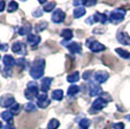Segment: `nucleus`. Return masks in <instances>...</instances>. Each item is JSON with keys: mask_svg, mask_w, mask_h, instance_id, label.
Segmentation results:
<instances>
[{"mask_svg": "<svg viewBox=\"0 0 130 129\" xmlns=\"http://www.w3.org/2000/svg\"><path fill=\"white\" fill-rule=\"evenodd\" d=\"M44 67H45V61L43 59H36L33 62V66H32L31 71H29L31 76L34 79L41 78L44 73Z\"/></svg>", "mask_w": 130, "mask_h": 129, "instance_id": "obj_1", "label": "nucleus"}, {"mask_svg": "<svg viewBox=\"0 0 130 129\" xmlns=\"http://www.w3.org/2000/svg\"><path fill=\"white\" fill-rule=\"evenodd\" d=\"M39 96V87L35 82H29L27 84V88L25 90V98L27 100H34Z\"/></svg>", "mask_w": 130, "mask_h": 129, "instance_id": "obj_2", "label": "nucleus"}, {"mask_svg": "<svg viewBox=\"0 0 130 129\" xmlns=\"http://www.w3.org/2000/svg\"><path fill=\"white\" fill-rule=\"evenodd\" d=\"M124 14H126V10H123V9H121V8L116 9V10H113L111 14H110L109 19L111 23L119 24L124 19Z\"/></svg>", "mask_w": 130, "mask_h": 129, "instance_id": "obj_3", "label": "nucleus"}, {"mask_svg": "<svg viewBox=\"0 0 130 129\" xmlns=\"http://www.w3.org/2000/svg\"><path fill=\"white\" fill-rule=\"evenodd\" d=\"M15 104V98L10 94H6V95L0 98V105L2 108H11Z\"/></svg>", "mask_w": 130, "mask_h": 129, "instance_id": "obj_4", "label": "nucleus"}, {"mask_svg": "<svg viewBox=\"0 0 130 129\" xmlns=\"http://www.w3.org/2000/svg\"><path fill=\"white\" fill-rule=\"evenodd\" d=\"M87 46L91 49L92 52H101V51L105 50V46H104L103 44L97 42V41H93V40L87 41Z\"/></svg>", "mask_w": 130, "mask_h": 129, "instance_id": "obj_5", "label": "nucleus"}, {"mask_svg": "<svg viewBox=\"0 0 130 129\" xmlns=\"http://www.w3.org/2000/svg\"><path fill=\"white\" fill-rule=\"evenodd\" d=\"M105 105H106V101L103 100L102 98H99L97 100L94 101L93 104H92V110H91V112L94 113V112H96V111L102 110V109H103Z\"/></svg>", "mask_w": 130, "mask_h": 129, "instance_id": "obj_6", "label": "nucleus"}, {"mask_svg": "<svg viewBox=\"0 0 130 129\" xmlns=\"http://www.w3.org/2000/svg\"><path fill=\"white\" fill-rule=\"evenodd\" d=\"M11 50H12V52L18 53V54H25L26 53V48H25L23 42H21V41L14 42V44H12V46H11Z\"/></svg>", "mask_w": 130, "mask_h": 129, "instance_id": "obj_7", "label": "nucleus"}, {"mask_svg": "<svg viewBox=\"0 0 130 129\" xmlns=\"http://www.w3.org/2000/svg\"><path fill=\"white\" fill-rule=\"evenodd\" d=\"M50 104V100L47 99L45 93H42L37 96V106H40L41 109H45Z\"/></svg>", "mask_w": 130, "mask_h": 129, "instance_id": "obj_8", "label": "nucleus"}, {"mask_svg": "<svg viewBox=\"0 0 130 129\" xmlns=\"http://www.w3.org/2000/svg\"><path fill=\"white\" fill-rule=\"evenodd\" d=\"M89 85H91L89 86V95L91 96H97V95H100V94H102V88L97 83L91 82Z\"/></svg>", "mask_w": 130, "mask_h": 129, "instance_id": "obj_9", "label": "nucleus"}, {"mask_svg": "<svg viewBox=\"0 0 130 129\" xmlns=\"http://www.w3.org/2000/svg\"><path fill=\"white\" fill-rule=\"evenodd\" d=\"M64 18H66V14H64L61 9H57V10H54V13L52 14V21H53L54 23H61V22L64 21Z\"/></svg>", "mask_w": 130, "mask_h": 129, "instance_id": "obj_10", "label": "nucleus"}, {"mask_svg": "<svg viewBox=\"0 0 130 129\" xmlns=\"http://www.w3.org/2000/svg\"><path fill=\"white\" fill-rule=\"evenodd\" d=\"M94 78L96 80V83H99V84L105 83L106 79L109 78V74L105 73V71H97V73H95Z\"/></svg>", "mask_w": 130, "mask_h": 129, "instance_id": "obj_11", "label": "nucleus"}, {"mask_svg": "<svg viewBox=\"0 0 130 129\" xmlns=\"http://www.w3.org/2000/svg\"><path fill=\"white\" fill-rule=\"evenodd\" d=\"M27 42H28L29 44L32 45V48H36L37 44L41 42V38H40L39 35H34V34H29V35H27Z\"/></svg>", "mask_w": 130, "mask_h": 129, "instance_id": "obj_12", "label": "nucleus"}, {"mask_svg": "<svg viewBox=\"0 0 130 129\" xmlns=\"http://www.w3.org/2000/svg\"><path fill=\"white\" fill-rule=\"evenodd\" d=\"M117 39H118V41L121 44H124V45H130V36L127 33H124V32L119 33L118 36H117Z\"/></svg>", "mask_w": 130, "mask_h": 129, "instance_id": "obj_13", "label": "nucleus"}, {"mask_svg": "<svg viewBox=\"0 0 130 129\" xmlns=\"http://www.w3.org/2000/svg\"><path fill=\"white\" fill-rule=\"evenodd\" d=\"M68 49H69V51H70V53H72V54L80 53L82 52V45L79 43H76V42H72V43L69 44Z\"/></svg>", "mask_w": 130, "mask_h": 129, "instance_id": "obj_14", "label": "nucleus"}, {"mask_svg": "<svg viewBox=\"0 0 130 129\" xmlns=\"http://www.w3.org/2000/svg\"><path fill=\"white\" fill-rule=\"evenodd\" d=\"M51 83H52V78H50V77H45V78L42 79L41 87H42V92H43V93L46 94V92L49 91V88H50V85H51Z\"/></svg>", "mask_w": 130, "mask_h": 129, "instance_id": "obj_15", "label": "nucleus"}, {"mask_svg": "<svg viewBox=\"0 0 130 129\" xmlns=\"http://www.w3.org/2000/svg\"><path fill=\"white\" fill-rule=\"evenodd\" d=\"M2 60H4V63L7 68H10V67H12L14 64H16V60H15L11 56H8V54H6Z\"/></svg>", "mask_w": 130, "mask_h": 129, "instance_id": "obj_16", "label": "nucleus"}, {"mask_svg": "<svg viewBox=\"0 0 130 129\" xmlns=\"http://www.w3.org/2000/svg\"><path fill=\"white\" fill-rule=\"evenodd\" d=\"M93 18H94V22H99V23H102V24H105L107 22V16L105 14L96 13L93 16Z\"/></svg>", "mask_w": 130, "mask_h": 129, "instance_id": "obj_17", "label": "nucleus"}, {"mask_svg": "<svg viewBox=\"0 0 130 129\" xmlns=\"http://www.w3.org/2000/svg\"><path fill=\"white\" fill-rule=\"evenodd\" d=\"M31 29H32V26H31V24H28V23H26V25H24L23 27H21L19 28V31H18V33L21 34V35H29V32H31Z\"/></svg>", "mask_w": 130, "mask_h": 129, "instance_id": "obj_18", "label": "nucleus"}, {"mask_svg": "<svg viewBox=\"0 0 130 129\" xmlns=\"http://www.w3.org/2000/svg\"><path fill=\"white\" fill-rule=\"evenodd\" d=\"M86 10H85L84 7H77V8L74 9V17L75 18H79V17L84 16Z\"/></svg>", "mask_w": 130, "mask_h": 129, "instance_id": "obj_19", "label": "nucleus"}, {"mask_svg": "<svg viewBox=\"0 0 130 129\" xmlns=\"http://www.w3.org/2000/svg\"><path fill=\"white\" fill-rule=\"evenodd\" d=\"M79 73L78 71H75V73L70 74V75H68V77H67V80L69 82V83H76V82L79 80Z\"/></svg>", "mask_w": 130, "mask_h": 129, "instance_id": "obj_20", "label": "nucleus"}, {"mask_svg": "<svg viewBox=\"0 0 130 129\" xmlns=\"http://www.w3.org/2000/svg\"><path fill=\"white\" fill-rule=\"evenodd\" d=\"M89 126H91V120L89 119L84 118L79 121V129H88Z\"/></svg>", "mask_w": 130, "mask_h": 129, "instance_id": "obj_21", "label": "nucleus"}, {"mask_svg": "<svg viewBox=\"0 0 130 129\" xmlns=\"http://www.w3.org/2000/svg\"><path fill=\"white\" fill-rule=\"evenodd\" d=\"M62 98H63V92L61 90H56L52 92V99H53V100L60 101Z\"/></svg>", "mask_w": 130, "mask_h": 129, "instance_id": "obj_22", "label": "nucleus"}, {"mask_svg": "<svg viewBox=\"0 0 130 129\" xmlns=\"http://www.w3.org/2000/svg\"><path fill=\"white\" fill-rule=\"evenodd\" d=\"M72 31L71 29H68V28H66V29H63V31L61 32V36L63 38L64 40H70L72 39Z\"/></svg>", "mask_w": 130, "mask_h": 129, "instance_id": "obj_23", "label": "nucleus"}, {"mask_svg": "<svg viewBox=\"0 0 130 129\" xmlns=\"http://www.w3.org/2000/svg\"><path fill=\"white\" fill-rule=\"evenodd\" d=\"M116 52L119 54L121 58H124V59H128L129 57H130V53L128 51H126V50H123V49H121V48H118V49H116Z\"/></svg>", "mask_w": 130, "mask_h": 129, "instance_id": "obj_24", "label": "nucleus"}, {"mask_svg": "<svg viewBox=\"0 0 130 129\" xmlns=\"http://www.w3.org/2000/svg\"><path fill=\"white\" fill-rule=\"evenodd\" d=\"M56 7V2L54 1H50V2H45L44 4V6H43V9H44V11H52V9Z\"/></svg>", "mask_w": 130, "mask_h": 129, "instance_id": "obj_25", "label": "nucleus"}, {"mask_svg": "<svg viewBox=\"0 0 130 129\" xmlns=\"http://www.w3.org/2000/svg\"><path fill=\"white\" fill-rule=\"evenodd\" d=\"M60 126V122L57 119H52L50 120L49 125H47V129H58V127Z\"/></svg>", "mask_w": 130, "mask_h": 129, "instance_id": "obj_26", "label": "nucleus"}, {"mask_svg": "<svg viewBox=\"0 0 130 129\" xmlns=\"http://www.w3.org/2000/svg\"><path fill=\"white\" fill-rule=\"evenodd\" d=\"M12 116H14V115H12L10 111H5V112L1 113V118L4 119L5 121H11Z\"/></svg>", "mask_w": 130, "mask_h": 129, "instance_id": "obj_27", "label": "nucleus"}, {"mask_svg": "<svg viewBox=\"0 0 130 129\" xmlns=\"http://www.w3.org/2000/svg\"><path fill=\"white\" fill-rule=\"evenodd\" d=\"M24 109L27 112H34V111H36V105L34 103H27V104H25Z\"/></svg>", "mask_w": 130, "mask_h": 129, "instance_id": "obj_28", "label": "nucleus"}, {"mask_svg": "<svg viewBox=\"0 0 130 129\" xmlns=\"http://www.w3.org/2000/svg\"><path fill=\"white\" fill-rule=\"evenodd\" d=\"M17 8H18V4H17V2L10 1L8 4V11L9 13H14V11H16Z\"/></svg>", "mask_w": 130, "mask_h": 129, "instance_id": "obj_29", "label": "nucleus"}, {"mask_svg": "<svg viewBox=\"0 0 130 129\" xmlns=\"http://www.w3.org/2000/svg\"><path fill=\"white\" fill-rule=\"evenodd\" d=\"M79 92V87L78 86H76V85H71L70 87H69V90H68V95L69 96H72V95H76L77 93Z\"/></svg>", "mask_w": 130, "mask_h": 129, "instance_id": "obj_30", "label": "nucleus"}, {"mask_svg": "<svg viewBox=\"0 0 130 129\" xmlns=\"http://www.w3.org/2000/svg\"><path fill=\"white\" fill-rule=\"evenodd\" d=\"M10 112L12 113V115H18L19 112H21V105H19L18 103H15L14 105L10 108Z\"/></svg>", "mask_w": 130, "mask_h": 129, "instance_id": "obj_31", "label": "nucleus"}, {"mask_svg": "<svg viewBox=\"0 0 130 129\" xmlns=\"http://www.w3.org/2000/svg\"><path fill=\"white\" fill-rule=\"evenodd\" d=\"M46 26H47V23H46V22H41V23H39V24H37V25L35 26V31H36V32H41V31H43V29H45Z\"/></svg>", "mask_w": 130, "mask_h": 129, "instance_id": "obj_32", "label": "nucleus"}, {"mask_svg": "<svg viewBox=\"0 0 130 129\" xmlns=\"http://www.w3.org/2000/svg\"><path fill=\"white\" fill-rule=\"evenodd\" d=\"M16 66H21V67H26V60L24 58L17 59L16 60Z\"/></svg>", "mask_w": 130, "mask_h": 129, "instance_id": "obj_33", "label": "nucleus"}, {"mask_svg": "<svg viewBox=\"0 0 130 129\" xmlns=\"http://www.w3.org/2000/svg\"><path fill=\"white\" fill-rule=\"evenodd\" d=\"M114 129H124V125L122 122H118V123H114L113 125Z\"/></svg>", "mask_w": 130, "mask_h": 129, "instance_id": "obj_34", "label": "nucleus"}, {"mask_svg": "<svg viewBox=\"0 0 130 129\" xmlns=\"http://www.w3.org/2000/svg\"><path fill=\"white\" fill-rule=\"evenodd\" d=\"M91 76H92V73H91V71H86V73H84L83 78L85 79V80H87V79L91 78Z\"/></svg>", "mask_w": 130, "mask_h": 129, "instance_id": "obj_35", "label": "nucleus"}, {"mask_svg": "<svg viewBox=\"0 0 130 129\" xmlns=\"http://www.w3.org/2000/svg\"><path fill=\"white\" fill-rule=\"evenodd\" d=\"M33 15H34V17H39V16H41V15H43V10L37 9L36 11H34V13H33Z\"/></svg>", "mask_w": 130, "mask_h": 129, "instance_id": "obj_36", "label": "nucleus"}, {"mask_svg": "<svg viewBox=\"0 0 130 129\" xmlns=\"http://www.w3.org/2000/svg\"><path fill=\"white\" fill-rule=\"evenodd\" d=\"M83 5H85V6H94V5H96V1H83Z\"/></svg>", "mask_w": 130, "mask_h": 129, "instance_id": "obj_37", "label": "nucleus"}, {"mask_svg": "<svg viewBox=\"0 0 130 129\" xmlns=\"http://www.w3.org/2000/svg\"><path fill=\"white\" fill-rule=\"evenodd\" d=\"M0 50H8V45L7 44H2L0 42Z\"/></svg>", "mask_w": 130, "mask_h": 129, "instance_id": "obj_38", "label": "nucleus"}, {"mask_svg": "<svg viewBox=\"0 0 130 129\" xmlns=\"http://www.w3.org/2000/svg\"><path fill=\"white\" fill-rule=\"evenodd\" d=\"M5 6H6V2L5 1H0V13L5 9Z\"/></svg>", "mask_w": 130, "mask_h": 129, "instance_id": "obj_39", "label": "nucleus"}, {"mask_svg": "<svg viewBox=\"0 0 130 129\" xmlns=\"http://www.w3.org/2000/svg\"><path fill=\"white\" fill-rule=\"evenodd\" d=\"M86 23H87V24H93V23H94L93 17H89L88 19H86Z\"/></svg>", "mask_w": 130, "mask_h": 129, "instance_id": "obj_40", "label": "nucleus"}, {"mask_svg": "<svg viewBox=\"0 0 130 129\" xmlns=\"http://www.w3.org/2000/svg\"><path fill=\"white\" fill-rule=\"evenodd\" d=\"M4 129H16V128H15L14 126H11V125H6L4 127Z\"/></svg>", "mask_w": 130, "mask_h": 129, "instance_id": "obj_41", "label": "nucleus"}, {"mask_svg": "<svg viewBox=\"0 0 130 129\" xmlns=\"http://www.w3.org/2000/svg\"><path fill=\"white\" fill-rule=\"evenodd\" d=\"M82 4H83V1H74V5H75V6H78V5L80 6Z\"/></svg>", "mask_w": 130, "mask_h": 129, "instance_id": "obj_42", "label": "nucleus"}, {"mask_svg": "<svg viewBox=\"0 0 130 129\" xmlns=\"http://www.w3.org/2000/svg\"><path fill=\"white\" fill-rule=\"evenodd\" d=\"M126 119H127V120H130V115H128V116H126Z\"/></svg>", "mask_w": 130, "mask_h": 129, "instance_id": "obj_43", "label": "nucleus"}, {"mask_svg": "<svg viewBox=\"0 0 130 129\" xmlns=\"http://www.w3.org/2000/svg\"><path fill=\"white\" fill-rule=\"evenodd\" d=\"M1 127H2V123H1V122H0V129H1Z\"/></svg>", "mask_w": 130, "mask_h": 129, "instance_id": "obj_44", "label": "nucleus"}]
</instances>
